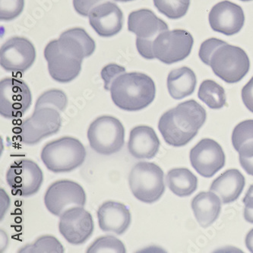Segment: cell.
Returning <instances> with one entry per match:
<instances>
[{
  "mask_svg": "<svg viewBox=\"0 0 253 253\" xmlns=\"http://www.w3.org/2000/svg\"><path fill=\"white\" fill-rule=\"evenodd\" d=\"M199 56L217 77L229 84L239 83L250 71V58L245 50L217 38L205 41Z\"/></svg>",
  "mask_w": 253,
  "mask_h": 253,
  "instance_id": "obj_1",
  "label": "cell"
},
{
  "mask_svg": "<svg viewBox=\"0 0 253 253\" xmlns=\"http://www.w3.org/2000/svg\"><path fill=\"white\" fill-rule=\"evenodd\" d=\"M207 113L195 100H186L161 116L158 129L168 145H187L206 123Z\"/></svg>",
  "mask_w": 253,
  "mask_h": 253,
  "instance_id": "obj_2",
  "label": "cell"
},
{
  "mask_svg": "<svg viewBox=\"0 0 253 253\" xmlns=\"http://www.w3.org/2000/svg\"><path fill=\"white\" fill-rule=\"evenodd\" d=\"M113 102L126 111H139L153 102L156 87L153 79L141 73H123L110 87Z\"/></svg>",
  "mask_w": 253,
  "mask_h": 253,
  "instance_id": "obj_3",
  "label": "cell"
},
{
  "mask_svg": "<svg viewBox=\"0 0 253 253\" xmlns=\"http://www.w3.org/2000/svg\"><path fill=\"white\" fill-rule=\"evenodd\" d=\"M46 168L53 173H69L83 165L86 150L77 138L65 136L46 144L41 155Z\"/></svg>",
  "mask_w": 253,
  "mask_h": 253,
  "instance_id": "obj_4",
  "label": "cell"
},
{
  "mask_svg": "<svg viewBox=\"0 0 253 253\" xmlns=\"http://www.w3.org/2000/svg\"><path fill=\"white\" fill-rule=\"evenodd\" d=\"M128 184L138 201L151 204L159 200L165 192L164 171L156 164L138 162L130 171Z\"/></svg>",
  "mask_w": 253,
  "mask_h": 253,
  "instance_id": "obj_5",
  "label": "cell"
},
{
  "mask_svg": "<svg viewBox=\"0 0 253 253\" xmlns=\"http://www.w3.org/2000/svg\"><path fill=\"white\" fill-rule=\"evenodd\" d=\"M87 139L90 148L97 154L114 155L124 146L125 128L116 117L101 116L90 124Z\"/></svg>",
  "mask_w": 253,
  "mask_h": 253,
  "instance_id": "obj_6",
  "label": "cell"
},
{
  "mask_svg": "<svg viewBox=\"0 0 253 253\" xmlns=\"http://www.w3.org/2000/svg\"><path fill=\"white\" fill-rule=\"evenodd\" d=\"M128 29L136 35V47L138 53L146 59H155L154 41L162 32L169 31V27L148 8L131 12L128 18Z\"/></svg>",
  "mask_w": 253,
  "mask_h": 253,
  "instance_id": "obj_7",
  "label": "cell"
},
{
  "mask_svg": "<svg viewBox=\"0 0 253 253\" xmlns=\"http://www.w3.org/2000/svg\"><path fill=\"white\" fill-rule=\"evenodd\" d=\"M60 111L51 107L35 109L33 115L24 120L19 127V136L24 144L34 145L43 138L57 133L61 128Z\"/></svg>",
  "mask_w": 253,
  "mask_h": 253,
  "instance_id": "obj_8",
  "label": "cell"
},
{
  "mask_svg": "<svg viewBox=\"0 0 253 253\" xmlns=\"http://www.w3.org/2000/svg\"><path fill=\"white\" fill-rule=\"evenodd\" d=\"M193 43V37L185 30L166 31L160 34L154 41V56L165 64H173L183 61L189 56Z\"/></svg>",
  "mask_w": 253,
  "mask_h": 253,
  "instance_id": "obj_9",
  "label": "cell"
},
{
  "mask_svg": "<svg viewBox=\"0 0 253 253\" xmlns=\"http://www.w3.org/2000/svg\"><path fill=\"white\" fill-rule=\"evenodd\" d=\"M86 200L83 186L68 179L56 181L50 185L44 196L46 209L57 217H61L72 208L84 207Z\"/></svg>",
  "mask_w": 253,
  "mask_h": 253,
  "instance_id": "obj_10",
  "label": "cell"
},
{
  "mask_svg": "<svg viewBox=\"0 0 253 253\" xmlns=\"http://www.w3.org/2000/svg\"><path fill=\"white\" fill-rule=\"evenodd\" d=\"M32 92L24 81L6 78L0 82V115L14 120L22 117L31 107Z\"/></svg>",
  "mask_w": 253,
  "mask_h": 253,
  "instance_id": "obj_11",
  "label": "cell"
},
{
  "mask_svg": "<svg viewBox=\"0 0 253 253\" xmlns=\"http://www.w3.org/2000/svg\"><path fill=\"white\" fill-rule=\"evenodd\" d=\"M6 181L13 194L28 197L36 194L43 181V172L32 160H18L8 168Z\"/></svg>",
  "mask_w": 253,
  "mask_h": 253,
  "instance_id": "obj_12",
  "label": "cell"
},
{
  "mask_svg": "<svg viewBox=\"0 0 253 253\" xmlns=\"http://www.w3.org/2000/svg\"><path fill=\"white\" fill-rule=\"evenodd\" d=\"M35 58L33 43L22 37L10 38L0 49V65L9 73H25L32 67Z\"/></svg>",
  "mask_w": 253,
  "mask_h": 253,
  "instance_id": "obj_13",
  "label": "cell"
},
{
  "mask_svg": "<svg viewBox=\"0 0 253 253\" xmlns=\"http://www.w3.org/2000/svg\"><path fill=\"white\" fill-rule=\"evenodd\" d=\"M94 220L83 207H74L60 217L59 230L66 241L73 245L84 244L94 232Z\"/></svg>",
  "mask_w": 253,
  "mask_h": 253,
  "instance_id": "obj_14",
  "label": "cell"
},
{
  "mask_svg": "<svg viewBox=\"0 0 253 253\" xmlns=\"http://www.w3.org/2000/svg\"><path fill=\"white\" fill-rule=\"evenodd\" d=\"M191 165L202 176L211 178L225 165L226 158L222 147L217 141L204 138L192 148Z\"/></svg>",
  "mask_w": 253,
  "mask_h": 253,
  "instance_id": "obj_15",
  "label": "cell"
},
{
  "mask_svg": "<svg viewBox=\"0 0 253 253\" xmlns=\"http://www.w3.org/2000/svg\"><path fill=\"white\" fill-rule=\"evenodd\" d=\"M209 24L214 32L233 36L241 31L245 23V15L241 6L224 0L212 7L209 12Z\"/></svg>",
  "mask_w": 253,
  "mask_h": 253,
  "instance_id": "obj_16",
  "label": "cell"
},
{
  "mask_svg": "<svg viewBox=\"0 0 253 253\" xmlns=\"http://www.w3.org/2000/svg\"><path fill=\"white\" fill-rule=\"evenodd\" d=\"M44 57L49 75L57 83H70L78 77L82 70L83 61L63 53L59 49L57 40H53L46 45Z\"/></svg>",
  "mask_w": 253,
  "mask_h": 253,
  "instance_id": "obj_17",
  "label": "cell"
},
{
  "mask_svg": "<svg viewBox=\"0 0 253 253\" xmlns=\"http://www.w3.org/2000/svg\"><path fill=\"white\" fill-rule=\"evenodd\" d=\"M89 23L102 38H111L120 33L124 25V14L117 4L106 2L90 11Z\"/></svg>",
  "mask_w": 253,
  "mask_h": 253,
  "instance_id": "obj_18",
  "label": "cell"
},
{
  "mask_svg": "<svg viewBox=\"0 0 253 253\" xmlns=\"http://www.w3.org/2000/svg\"><path fill=\"white\" fill-rule=\"evenodd\" d=\"M99 227L104 232L122 235L131 224L129 209L120 202L107 201L97 210Z\"/></svg>",
  "mask_w": 253,
  "mask_h": 253,
  "instance_id": "obj_19",
  "label": "cell"
},
{
  "mask_svg": "<svg viewBox=\"0 0 253 253\" xmlns=\"http://www.w3.org/2000/svg\"><path fill=\"white\" fill-rule=\"evenodd\" d=\"M58 46L65 54L83 61L95 50V42L85 30L81 28H71L61 34L57 40Z\"/></svg>",
  "mask_w": 253,
  "mask_h": 253,
  "instance_id": "obj_20",
  "label": "cell"
},
{
  "mask_svg": "<svg viewBox=\"0 0 253 253\" xmlns=\"http://www.w3.org/2000/svg\"><path fill=\"white\" fill-rule=\"evenodd\" d=\"M159 138L153 128L148 126H138L130 131L128 150L136 159H152L159 151Z\"/></svg>",
  "mask_w": 253,
  "mask_h": 253,
  "instance_id": "obj_21",
  "label": "cell"
},
{
  "mask_svg": "<svg viewBox=\"0 0 253 253\" xmlns=\"http://www.w3.org/2000/svg\"><path fill=\"white\" fill-rule=\"evenodd\" d=\"M245 184V177L240 171L230 169L213 181L210 190L216 193L224 204H228L238 199Z\"/></svg>",
  "mask_w": 253,
  "mask_h": 253,
  "instance_id": "obj_22",
  "label": "cell"
},
{
  "mask_svg": "<svg viewBox=\"0 0 253 253\" xmlns=\"http://www.w3.org/2000/svg\"><path fill=\"white\" fill-rule=\"evenodd\" d=\"M192 209L201 227L211 225L220 215L221 202L211 192H202L193 199Z\"/></svg>",
  "mask_w": 253,
  "mask_h": 253,
  "instance_id": "obj_23",
  "label": "cell"
},
{
  "mask_svg": "<svg viewBox=\"0 0 253 253\" xmlns=\"http://www.w3.org/2000/svg\"><path fill=\"white\" fill-rule=\"evenodd\" d=\"M196 84V74L190 68L183 66L173 69L168 75V91L175 100H181L193 94Z\"/></svg>",
  "mask_w": 253,
  "mask_h": 253,
  "instance_id": "obj_24",
  "label": "cell"
},
{
  "mask_svg": "<svg viewBox=\"0 0 253 253\" xmlns=\"http://www.w3.org/2000/svg\"><path fill=\"white\" fill-rule=\"evenodd\" d=\"M166 182L171 192L179 197L190 196L198 188V178L187 168L170 169Z\"/></svg>",
  "mask_w": 253,
  "mask_h": 253,
  "instance_id": "obj_25",
  "label": "cell"
},
{
  "mask_svg": "<svg viewBox=\"0 0 253 253\" xmlns=\"http://www.w3.org/2000/svg\"><path fill=\"white\" fill-rule=\"evenodd\" d=\"M198 97L212 110H220L226 104L225 90L214 81H204L199 87Z\"/></svg>",
  "mask_w": 253,
  "mask_h": 253,
  "instance_id": "obj_26",
  "label": "cell"
},
{
  "mask_svg": "<svg viewBox=\"0 0 253 253\" xmlns=\"http://www.w3.org/2000/svg\"><path fill=\"white\" fill-rule=\"evenodd\" d=\"M157 9L169 19H179L187 13L190 0H153Z\"/></svg>",
  "mask_w": 253,
  "mask_h": 253,
  "instance_id": "obj_27",
  "label": "cell"
},
{
  "mask_svg": "<svg viewBox=\"0 0 253 253\" xmlns=\"http://www.w3.org/2000/svg\"><path fill=\"white\" fill-rule=\"evenodd\" d=\"M19 253H63L64 248L60 242L53 236L39 237L34 244L21 249Z\"/></svg>",
  "mask_w": 253,
  "mask_h": 253,
  "instance_id": "obj_28",
  "label": "cell"
},
{
  "mask_svg": "<svg viewBox=\"0 0 253 253\" xmlns=\"http://www.w3.org/2000/svg\"><path fill=\"white\" fill-rule=\"evenodd\" d=\"M87 253H125V246L117 237L104 236L99 237L87 250Z\"/></svg>",
  "mask_w": 253,
  "mask_h": 253,
  "instance_id": "obj_29",
  "label": "cell"
},
{
  "mask_svg": "<svg viewBox=\"0 0 253 253\" xmlns=\"http://www.w3.org/2000/svg\"><path fill=\"white\" fill-rule=\"evenodd\" d=\"M68 104V99L62 90L52 89L43 93L38 97L35 104V109L42 107H51L63 112Z\"/></svg>",
  "mask_w": 253,
  "mask_h": 253,
  "instance_id": "obj_30",
  "label": "cell"
},
{
  "mask_svg": "<svg viewBox=\"0 0 253 253\" xmlns=\"http://www.w3.org/2000/svg\"><path fill=\"white\" fill-rule=\"evenodd\" d=\"M251 141H253V120L240 122L232 134V143L234 148L238 151L242 145Z\"/></svg>",
  "mask_w": 253,
  "mask_h": 253,
  "instance_id": "obj_31",
  "label": "cell"
},
{
  "mask_svg": "<svg viewBox=\"0 0 253 253\" xmlns=\"http://www.w3.org/2000/svg\"><path fill=\"white\" fill-rule=\"evenodd\" d=\"M25 0H0V19L9 22L23 12Z\"/></svg>",
  "mask_w": 253,
  "mask_h": 253,
  "instance_id": "obj_32",
  "label": "cell"
},
{
  "mask_svg": "<svg viewBox=\"0 0 253 253\" xmlns=\"http://www.w3.org/2000/svg\"><path fill=\"white\" fill-rule=\"evenodd\" d=\"M237 152L242 168L248 174L253 176V141L242 145Z\"/></svg>",
  "mask_w": 253,
  "mask_h": 253,
  "instance_id": "obj_33",
  "label": "cell"
},
{
  "mask_svg": "<svg viewBox=\"0 0 253 253\" xmlns=\"http://www.w3.org/2000/svg\"><path fill=\"white\" fill-rule=\"evenodd\" d=\"M124 73H126L125 68L118 66V65L110 64L105 66L101 71V77H102L103 80L104 81V88H105V90H110L114 79L117 76Z\"/></svg>",
  "mask_w": 253,
  "mask_h": 253,
  "instance_id": "obj_34",
  "label": "cell"
},
{
  "mask_svg": "<svg viewBox=\"0 0 253 253\" xmlns=\"http://www.w3.org/2000/svg\"><path fill=\"white\" fill-rule=\"evenodd\" d=\"M103 0H73V6L76 12L82 16L87 17L93 8Z\"/></svg>",
  "mask_w": 253,
  "mask_h": 253,
  "instance_id": "obj_35",
  "label": "cell"
},
{
  "mask_svg": "<svg viewBox=\"0 0 253 253\" xmlns=\"http://www.w3.org/2000/svg\"><path fill=\"white\" fill-rule=\"evenodd\" d=\"M241 95L244 105L250 112L253 113V76L242 89Z\"/></svg>",
  "mask_w": 253,
  "mask_h": 253,
  "instance_id": "obj_36",
  "label": "cell"
},
{
  "mask_svg": "<svg viewBox=\"0 0 253 253\" xmlns=\"http://www.w3.org/2000/svg\"><path fill=\"white\" fill-rule=\"evenodd\" d=\"M245 205L244 217L249 223L253 224V185L250 186L244 199Z\"/></svg>",
  "mask_w": 253,
  "mask_h": 253,
  "instance_id": "obj_37",
  "label": "cell"
},
{
  "mask_svg": "<svg viewBox=\"0 0 253 253\" xmlns=\"http://www.w3.org/2000/svg\"><path fill=\"white\" fill-rule=\"evenodd\" d=\"M246 246L250 253H253V229H252L246 237Z\"/></svg>",
  "mask_w": 253,
  "mask_h": 253,
  "instance_id": "obj_38",
  "label": "cell"
},
{
  "mask_svg": "<svg viewBox=\"0 0 253 253\" xmlns=\"http://www.w3.org/2000/svg\"><path fill=\"white\" fill-rule=\"evenodd\" d=\"M114 1H117V2H131V1H134V0H114Z\"/></svg>",
  "mask_w": 253,
  "mask_h": 253,
  "instance_id": "obj_39",
  "label": "cell"
},
{
  "mask_svg": "<svg viewBox=\"0 0 253 253\" xmlns=\"http://www.w3.org/2000/svg\"><path fill=\"white\" fill-rule=\"evenodd\" d=\"M240 1H243V2H250V1H253V0H240Z\"/></svg>",
  "mask_w": 253,
  "mask_h": 253,
  "instance_id": "obj_40",
  "label": "cell"
}]
</instances>
